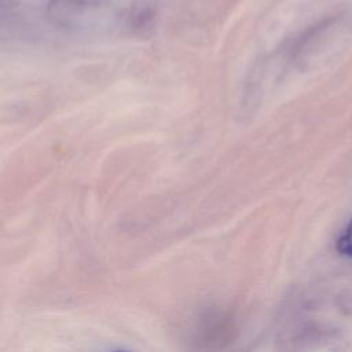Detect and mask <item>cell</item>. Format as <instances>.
Wrapping results in <instances>:
<instances>
[{
	"instance_id": "1",
	"label": "cell",
	"mask_w": 352,
	"mask_h": 352,
	"mask_svg": "<svg viewBox=\"0 0 352 352\" xmlns=\"http://www.w3.org/2000/svg\"><path fill=\"white\" fill-rule=\"evenodd\" d=\"M337 248L341 253L352 257V219L349 220L344 234L340 236L337 242Z\"/></svg>"
}]
</instances>
